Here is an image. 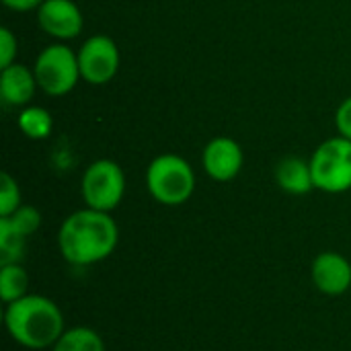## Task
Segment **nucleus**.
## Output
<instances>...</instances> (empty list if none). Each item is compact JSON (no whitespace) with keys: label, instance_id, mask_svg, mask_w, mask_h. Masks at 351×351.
<instances>
[{"label":"nucleus","instance_id":"nucleus-13","mask_svg":"<svg viewBox=\"0 0 351 351\" xmlns=\"http://www.w3.org/2000/svg\"><path fill=\"white\" fill-rule=\"evenodd\" d=\"M29 294V274L21 263L0 265V298L4 304Z\"/></svg>","mask_w":351,"mask_h":351},{"label":"nucleus","instance_id":"nucleus-3","mask_svg":"<svg viewBox=\"0 0 351 351\" xmlns=\"http://www.w3.org/2000/svg\"><path fill=\"white\" fill-rule=\"evenodd\" d=\"M146 187L158 204L181 206L195 191V173L185 158L160 154L148 165Z\"/></svg>","mask_w":351,"mask_h":351},{"label":"nucleus","instance_id":"nucleus-17","mask_svg":"<svg viewBox=\"0 0 351 351\" xmlns=\"http://www.w3.org/2000/svg\"><path fill=\"white\" fill-rule=\"evenodd\" d=\"M4 218H8L12 228L16 232H21L25 239L35 234L39 230V226H41V214L33 206H21L16 212H12L10 216H4Z\"/></svg>","mask_w":351,"mask_h":351},{"label":"nucleus","instance_id":"nucleus-15","mask_svg":"<svg viewBox=\"0 0 351 351\" xmlns=\"http://www.w3.org/2000/svg\"><path fill=\"white\" fill-rule=\"evenodd\" d=\"M19 128L29 140H45L51 134L53 119L47 109L37 105H27L19 113Z\"/></svg>","mask_w":351,"mask_h":351},{"label":"nucleus","instance_id":"nucleus-6","mask_svg":"<svg viewBox=\"0 0 351 351\" xmlns=\"http://www.w3.org/2000/svg\"><path fill=\"white\" fill-rule=\"evenodd\" d=\"M80 193L86 208L113 212L125 193V175L115 160L101 158L86 167L80 183Z\"/></svg>","mask_w":351,"mask_h":351},{"label":"nucleus","instance_id":"nucleus-14","mask_svg":"<svg viewBox=\"0 0 351 351\" xmlns=\"http://www.w3.org/2000/svg\"><path fill=\"white\" fill-rule=\"evenodd\" d=\"M51 351H107L103 337L90 327H72L62 333Z\"/></svg>","mask_w":351,"mask_h":351},{"label":"nucleus","instance_id":"nucleus-21","mask_svg":"<svg viewBox=\"0 0 351 351\" xmlns=\"http://www.w3.org/2000/svg\"><path fill=\"white\" fill-rule=\"evenodd\" d=\"M2 4L14 12H27V10L39 8L43 4V0H2Z\"/></svg>","mask_w":351,"mask_h":351},{"label":"nucleus","instance_id":"nucleus-16","mask_svg":"<svg viewBox=\"0 0 351 351\" xmlns=\"http://www.w3.org/2000/svg\"><path fill=\"white\" fill-rule=\"evenodd\" d=\"M27 239L12 228L8 218H0V265L21 263Z\"/></svg>","mask_w":351,"mask_h":351},{"label":"nucleus","instance_id":"nucleus-7","mask_svg":"<svg viewBox=\"0 0 351 351\" xmlns=\"http://www.w3.org/2000/svg\"><path fill=\"white\" fill-rule=\"evenodd\" d=\"M78 66L84 82L95 86L111 82L119 70L117 43L107 35L88 37L78 51Z\"/></svg>","mask_w":351,"mask_h":351},{"label":"nucleus","instance_id":"nucleus-2","mask_svg":"<svg viewBox=\"0 0 351 351\" xmlns=\"http://www.w3.org/2000/svg\"><path fill=\"white\" fill-rule=\"evenodd\" d=\"M4 327L12 341L27 350H47L66 331L60 306L41 294H27L4 308Z\"/></svg>","mask_w":351,"mask_h":351},{"label":"nucleus","instance_id":"nucleus-1","mask_svg":"<svg viewBox=\"0 0 351 351\" xmlns=\"http://www.w3.org/2000/svg\"><path fill=\"white\" fill-rule=\"evenodd\" d=\"M119 243L117 222L109 212L82 208L72 212L58 230V249L66 263L88 267L113 255Z\"/></svg>","mask_w":351,"mask_h":351},{"label":"nucleus","instance_id":"nucleus-20","mask_svg":"<svg viewBox=\"0 0 351 351\" xmlns=\"http://www.w3.org/2000/svg\"><path fill=\"white\" fill-rule=\"evenodd\" d=\"M335 128H337L339 136L351 140V97H348L339 105V109L335 113Z\"/></svg>","mask_w":351,"mask_h":351},{"label":"nucleus","instance_id":"nucleus-10","mask_svg":"<svg viewBox=\"0 0 351 351\" xmlns=\"http://www.w3.org/2000/svg\"><path fill=\"white\" fill-rule=\"evenodd\" d=\"M311 278L321 294L341 296L351 288V263L341 253L325 251L315 257Z\"/></svg>","mask_w":351,"mask_h":351},{"label":"nucleus","instance_id":"nucleus-12","mask_svg":"<svg viewBox=\"0 0 351 351\" xmlns=\"http://www.w3.org/2000/svg\"><path fill=\"white\" fill-rule=\"evenodd\" d=\"M276 181L290 195H306L315 189L311 160H302L298 156L284 158L276 169Z\"/></svg>","mask_w":351,"mask_h":351},{"label":"nucleus","instance_id":"nucleus-11","mask_svg":"<svg viewBox=\"0 0 351 351\" xmlns=\"http://www.w3.org/2000/svg\"><path fill=\"white\" fill-rule=\"evenodd\" d=\"M37 78L25 64H10L0 70V99L12 107H27L37 90Z\"/></svg>","mask_w":351,"mask_h":351},{"label":"nucleus","instance_id":"nucleus-4","mask_svg":"<svg viewBox=\"0 0 351 351\" xmlns=\"http://www.w3.org/2000/svg\"><path fill=\"white\" fill-rule=\"evenodd\" d=\"M315 189L346 193L351 189V140L335 136L325 140L311 156Z\"/></svg>","mask_w":351,"mask_h":351},{"label":"nucleus","instance_id":"nucleus-19","mask_svg":"<svg viewBox=\"0 0 351 351\" xmlns=\"http://www.w3.org/2000/svg\"><path fill=\"white\" fill-rule=\"evenodd\" d=\"M16 58V37L8 27L0 29V68H8Z\"/></svg>","mask_w":351,"mask_h":351},{"label":"nucleus","instance_id":"nucleus-9","mask_svg":"<svg viewBox=\"0 0 351 351\" xmlns=\"http://www.w3.org/2000/svg\"><path fill=\"white\" fill-rule=\"evenodd\" d=\"M202 160L210 179L218 183H228L241 173L245 154L237 140L220 136L208 142V146L204 148Z\"/></svg>","mask_w":351,"mask_h":351},{"label":"nucleus","instance_id":"nucleus-5","mask_svg":"<svg viewBox=\"0 0 351 351\" xmlns=\"http://www.w3.org/2000/svg\"><path fill=\"white\" fill-rule=\"evenodd\" d=\"M33 72L39 88L49 97L68 95L82 78L78 66V53H74L68 45L62 43L43 47L35 60Z\"/></svg>","mask_w":351,"mask_h":351},{"label":"nucleus","instance_id":"nucleus-18","mask_svg":"<svg viewBox=\"0 0 351 351\" xmlns=\"http://www.w3.org/2000/svg\"><path fill=\"white\" fill-rule=\"evenodd\" d=\"M19 208H21V189H19V183L8 173H2L0 175V218L10 216Z\"/></svg>","mask_w":351,"mask_h":351},{"label":"nucleus","instance_id":"nucleus-8","mask_svg":"<svg viewBox=\"0 0 351 351\" xmlns=\"http://www.w3.org/2000/svg\"><path fill=\"white\" fill-rule=\"evenodd\" d=\"M37 23L43 33L66 41L80 35L84 16L72 0H43L37 8Z\"/></svg>","mask_w":351,"mask_h":351}]
</instances>
